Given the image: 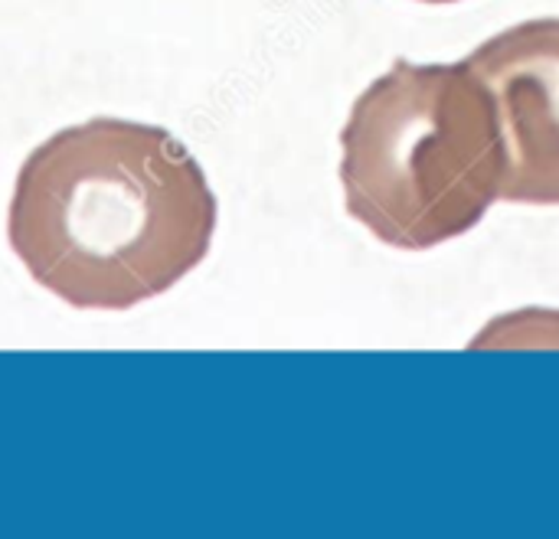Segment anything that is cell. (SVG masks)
I'll return each instance as SVG.
<instances>
[{"instance_id": "1", "label": "cell", "mask_w": 559, "mask_h": 539, "mask_svg": "<svg viewBox=\"0 0 559 539\" xmlns=\"http://www.w3.org/2000/svg\"><path fill=\"white\" fill-rule=\"evenodd\" d=\"M216 196L164 128L92 118L20 167L7 239L29 278L82 311H128L170 291L210 252Z\"/></svg>"}, {"instance_id": "2", "label": "cell", "mask_w": 559, "mask_h": 539, "mask_svg": "<svg viewBox=\"0 0 559 539\" xmlns=\"http://www.w3.org/2000/svg\"><path fill=\"white\" fill-rule=\"evenodd\" d=\"M341 151L347 213L390 249L452 242L501 200L498 108L465 59H396L357 95Z\"/></svg>"}, {"instance_id": "3", "label": "cell", "mask_w": 559, "mask_h": 539, "mask_svg": "<svg viewBox=\"0 0 559 539\" xmlns=\"http://www.w3.org/2000/svg\"><path fill=\"white\" fill-rule=\"evenodd\" d=\"M504 137L501 200L559 206V16L514 23L465 56Z\"/></svg>"}, {"instance_id": "4", "label": "cell", "mask_w": 559, "mask_h": 539, "mask_svg": "<svg viewBox=\"0 0 559 539\" xmlns=\"http://www.w3.org/2000/svg\"><path fill=\"white\" fill-rule=\"evenodd\" d=\"M559 347L557 311H524L495 321L485 334H478L475 347Z\"/></svg>"}, {"instance_id": "5", "label": "cell", "mask_w": 559, "mask_h": 539, "mask_svg": "<svg viewBox=\"0 0 559 539\" xmlns=\"http://www.w3.org/2000/svg\"><path fill=\"white\" fill-rule=\"evenodd\" d=\"M416 3H436V7H442V3H462V0H416Z\"/></svg>"}]
</instances>
